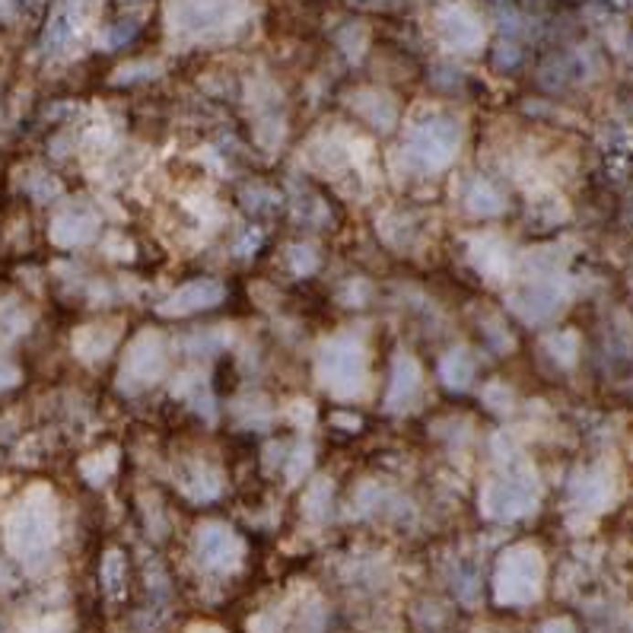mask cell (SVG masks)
Wrapping results in <instances>:
<instances>
[{
  "label": "cell",
  "instance_id": "obj_1",
  "mask_svg": "<svg viewBox=\"0 0 633 633\" xmlns=\"http://www.w3.org/2000/svg\"><path fill=\"white\" fill-rule=\"evenodd\" d=\"M455 141H459V134H455L452 124H427V128H420L417 141H414V153L424 160V166H437V163H443L452 153Z\"/></svg>",
  "mask_w": 633,
  "mask_h": 633
},
{
  "label": "cell",
  "instance_id": "obj_5",
  "mask_svg": "<svg viewBox=\"0 0 633 633\" xmlns=\"http://www.w3.org/2000/svg\"><path fill=\"white\" fill-rule=\"evenodd\" d=\"M443 373H446V379H449L455 388H461V385H465L468 379H471L474 366H471V360H468L465 353H455L452 360H446Z\"/></svg>",
  "mask_w": 633,
  "mask_h": 633
},
{
  "label": "cell",
  "instance_id": "obj_4",
  "mask_svg": "<svg viewBox=\"0 0 633 633\" xmlns=\"http://www.w3.org/2000/svg\"><path fill=\"white\" fill-rule=\"evenodd\" d=\"M223 296L220 287H214V283H188L185 290H179V293L173 296V302H166V312H191V309H204L210 306V302H216Z\"/></svg>",
  "mask_w": 633,
  "mask_h": 633
},
{
  "label": "cell",
  "instance_id": "obj_2",
  "mask_svg": "<svg viewBox=\"0 0 633 633\" xmlns=\"http://www.w3.org/2000/svg\"><path fill=\"white\" fill-rule=\"evenodd\" d=\"M532 503H535V487H532V480H525L522 474L503 478L493 487V510H497V516H519V512H525Z\"/></svg>",
  "mask_w": 633,
  "mask_h": 633
},
{
  "label": "cell",
  "instance_id": "obj_3",
  "mask_svg": "<svg viewBox=\"0 0 633 633\" xmlns=\"http://www.w3.org/2000/svg\"><path fill=\"white\" fill-rule=\"evenodd\" d=\"M223 19V4L220 0H188L179 10V23L191 32H204L214 29Z\"/></svg>",
  "mask_w": 633,
  "mask_h": 633
},
{
  "label": "cell",
  "instance_id": "obj_6",
  "mask_svg": "<svg viewBox=\"0 0 633 633\" xmlns=\"http://www.w3.org/2000/svg\"><path fill=\"white\" fill-rule=\"evenodd\" d=\"M471 204H478L474 210H497L500 197L493 195L491 188H484V185H474V188H471Z\"/></svg>",
  "mask_w": 633,
  "mask_h": 633
}]
</instances>
